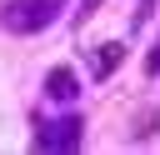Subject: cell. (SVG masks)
<instances>
[{
	"instance_id": "1",
	"label": "cell",
	"mask_w": 160,
	"mask_h": 155,
	"mask_svg": "<svg viewBox=\"0 0 160 155\" xmlns=\"http://www.w3.org/2000/svg\"><path fill=\"white\" fill-rule=\"evenodd\" d=\"M65 5H70V0H10L0 20H5V30H15V35H35V30L55 25Z\"/></svg>"
},
{
	"instance_id": "2",
	"label": "cell",
	"mask_w": 160,
	"mask_h": 155,
	"mask_svg": "<svg viewBox=\"0 0 160 155\" xmlns=\"http://www.w3.org/2000/svg\"><path fill=\"white\" fill-rule=\"evenodd\" d=\"M35 145H40V150H75V145H80V120L70 115V120H50V125H40Z\"/></svg>"
},
{
	"instance_id": "3",
	"label": "cell",
	"mask_w": 160,
	"mask_h": 155,
	"mask_svg": "<svg viewBox=\"0 0 160 155\" xmlns=\"http://www.w3.org/2000/svg\"><path fill=\"white\" fill-rule=\"evenodd\" d=\"M45 95H50L55 105H70V100L80 95V90H75V70H65V65L50 70V75H45Z\"/></svg>"
},
{
	"instance_id": "4",
	"label": "cell",
	"mask_w": 160,
	"mask_h": 155,
	"mask_svg": "<svg viewBox=\"0 0 160 155\" xmlns=\"http://www.w3.org/2000/svg\"><path fill=\"white\" fill-rule=\"evenodd\" d=\"M125 60V45H100L95 55H90V75L95 80H105V75H115V65Z\"/></svg>"
},
{
	"instance_id": "5",
	"label": "cell",
	"mask_w": 160,
	"mask_h": 155,
	"mask_svg": "<svg viewBox=\"0 0 160 155\" xmlns=\"http://www.w3.org/2000/svg\"><path fill=\"white\" fill-rule=\"evenodd\" d=\"M150 5H155V0H140V15H135V25H140V20L150 15Z\"/></svg>"
},
{
	"instance_id": "6",
	"label": "cell",
	"mask_w": 160,
	"mask_h": 155,
	"mask_svg": "<svg viewBox=\"0 0 160 155\" xmlns=\"http://www.w3.org/2000/svg\"><path fill=\"white\" fill-rule=\"evenodd\" d=\"M80 5H85V10H80V15H90V10H95V5H100V0H80Z\"/></svg>"
},
{
	"instance_id": "7",
	"label": "cell",
	"mask_w": 160,
	"mask_h": 155,
	"mask_svg": "<svg viewBox=\"0 0 160 155\" xmlns=\"http://www.w3.org/2000/svg\"><path fill=\"white\" fill-rule=\"evenodd\" d=\"M150 70H160V45H155V55H150Z\"/></svg>"
}]
</instances>
